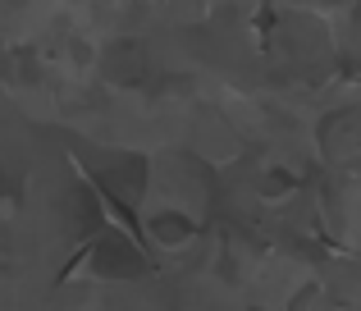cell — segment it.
Masks as SVG:
<instances>
[{
    "label": "cell",
    "instance_id": "6da1fadb",
    "mask_svg": "<svg viewBox=\"0 0 361 311\" xmlns=\"http://www.w3.org/2000/svg\"><path fill=\"white\" fill-rule=\"evenodd\" d=\"M92 270L106 279H137L142 270H147V261H142V252L133 248V243L115 238V233H106V238L97 243V257H92Z\"/></svg>",
    "mask_w": 361,
    "mask_h": 311
},
{
    "label": "cell",
    "instance_id": "7a4b0ae2",
    "mask_svg": "<svg viewBox=\"0 0 361 311\" xmlns=\"http://www.w3.org/2000/svg\"><path fill=\"white\" fill-rule=\"evenodd\" d=\"M101 64H106V78L123 83V87H133V83L147 78V51H142V42H133V37L110 42L106 55H101Z\"/></svg>",
    "mask_w": 361,
    "mask_h": 311
},
{
    "label": "cell",
    "instance_id": "3957f363",
    "mask_svg": "<svg viewBox=\"0 0 361 311\" xmlns=\"http://www.w3.org/2000/svg\"><path fill=\"white\" fill-rule=\"evenodd\" d=\"M97 174L110 193H137V188L147 183V160L142 156H110V160L97 165Z\"/></svg>",
    "mask_w": 361,
    "mask_h": 311
},
{
    "label": "cell",
    "instance_id": "277c9868",
    "mask_svg": "<svg viewBox=\"0 0 361 311\" xmlns=\"http://www.w3.org/2000/svg\"><path fill=\"white\" fill-rule=\"evenodd\" d=\"M151 233H156L160 243H169V248H174V243H183L188 233H192V220H183V215L165 211V215H156V220H151Z\"/></svg>",
    "mask_w": 361,
    "mask_h": 311
},
{
    "label": "cell",
    "instance_id": "5b68a950",
    "mask_svg": "<svg viewBox=\"0 0 361 311\" xmlns=\"http://www.w3.org/2000/svg\"><path fill=\"white\" fill-rule=\"evenodd\" d=\"M5 5H14V9H23V5H27V0H5Z\"/></svg>",
    "mask_w": 361,
    "mask_h": 311
}]
</instances>
